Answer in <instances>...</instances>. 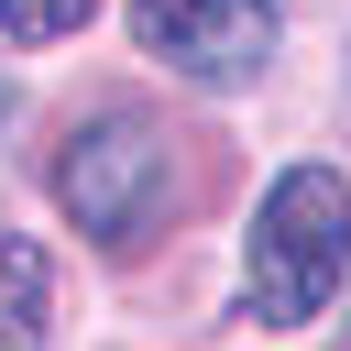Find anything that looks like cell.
Instances as JSON below:
<instances>
[{
    "instance_id": "obj_5",
    "label": "cell",
    "mask_w": 351,
    "mask_h": 351,
    "mask_svg": "<svg viewBox=\"0 0 351 351\" xmlns=\"http://www.w3.org/2000/svg\"><path fill=\"white\" fill-rule=\"evenodd\" d=\"M99 0H0V44H66Z\"/></svg>"
},
{
    "instance_id": "obj_2",
    "label": "cell",
    "mask_w": 351,
    "mask_h": 351,
    "mask_svg": "<svg viewBox=\"0 0 351 351\" xmlns=\"http://www.w3.org/2000/svg\"><path fill=\"white\" fill-rule=\"evenodd\" d=\"M55 197H66V219H77L88 241L132 252V241H154V230L186 208V143H176L154 110H99V121L66 132Z\"/></svg>"
},
{
    "instance_id": "obj_1",
    "label": "cell",
    "mask_w": 351,
    "mask_h": 351,
    "mask_svg": "<svg viewBox=\"0 0 351 351\" xmlns=\"http://www.w3.org/2000/svg\"><path fill=\"white\" fill-rule=\"evenodd\" d=\"M351 263V186L340 165H285L252 208V252H241V318L252 329H307L340 296Z\"/></svg>"
},
{
    "instance_id": "obj_6",
    "label": "cell",
    "mask_w": 351,
    "mask_h": 351,
    "mask_svg": "<svg viewBox=\"0 0 351 351\" xmlns=\"http://www.w3.org/2000/svg\"><path fill=\"white\" fill-rule=\"evenodd\" d=\"M0 132H11V77H0Z\"/></svg>"
},
{
    "instance_id": "obj_4",
    "label": "cell",
    "mask_w": 351,
    "mask_h": 351,
    "mask_svg": "<svg viewBox=\"0 0 351 351\" xmlns=\"http://www.w3.org/2000/svg\"><path fill=\"white\" fill-rule=\"evenodd\" d=\"M44 307H55V263H44V241L0 230V351H33V340H44Z\"/></svg>"
},
{
    "instance_id": "obj_3",
    "label": "cell",
    "mask_w": 351,
    "mask_h": 351,
    "mask_svg": "<svg viewBox=\"0 0 351 351\" xmlns=\"http://www.w3.org/2000/svg\"><path fill=\"white\" fill-rule=\"evenodd\" d=\"M132 33L197 88H241L274 66V0H132Z\"/></svg>"
},
{
    "instance_id": "obj_7",
    "label": "cell",
    "mask_w": 351,
    "mask_h": 351,
    "mask_svg": "<svg viewBox=\"0 0 351 351\" xmlns=\"http://www.w3.org/2000/svg\"><path fill=\"white\" fill-rule=\"evenodd\" d=\"M340 340H351V329H340Z\"/></svg>"
}]
</instances>
